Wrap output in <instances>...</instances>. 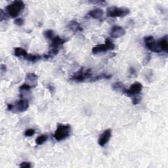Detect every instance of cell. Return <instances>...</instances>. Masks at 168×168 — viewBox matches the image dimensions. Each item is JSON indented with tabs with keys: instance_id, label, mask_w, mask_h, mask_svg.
Here are the masks:
<instances>
[{
	"instance_id": "d4e9b609",
	"label": "cell",
	"mask_w": 168,
	"mask_h": 168,
	"mask_svg": "<svg viewBox=\"0 0 168 168\" xmlns=\"http://www.w3.org/2000/svg\"><path fill=\"white\" fill-rule=\"evenodd\" d=\"M90 3H92L93 4H98L100 5H104V4L106 5L107 2L105 1H93V2H90Z\"/></svg>"
},
{
	"instance_id": "7a4b0ae2",
	"label": "cell",
	"mask_w": 168,
	"mask_h": 168,
	"mask_svg": "<svg viewBox=\"0 0 168 168\" xmlns=\"http://www.w3.org/2000/svg\"><path fill=\"white\" fill-rule=\"evenodd\" d=\"M71 133V126L69 124H58L55 130L54 138L57 141L65 140L70 136Z\"/></svg>"
},
{
	"instance_id": "5b68a950",
	"label": "cell",
	"mask_w": 168,
	"mask_h": 168,
	"mask_svg": "<svg viewBox=\"0 0 168 168\" xmlns=\"http://www.w3.org/2000/svg\"><path fill=\"white\" fill-rule=\"evenodd\" d=\"M91 75L92 73L91 69L89 68V69L86 70L84 68H82L70 78V80L76 82H83L86 80L91 82L92 80Z\"/></svg>"
},
{
	"instance_id": "8992f818",
	"label": "cell",
	"mask_w": 168,
	"mask_h": 168,
	"mask_svg": "<svg viewBox=\"0 0 168 168\" xmlns=\"http://www.w3.org/2000/svg\"><path fill=\"white\" fill-rule=\"evenodd\" d=\"M29 107V103L28 101L25 99H20L15 104H8L7 110L9 111H11L13 113L23 112L27 110Z\"/></svg>"
},
{
	"instance_id": "603a6c76",
	"label": "cell",
	"mask_w": 168,
	"mask_h": 168,
	"mask_svg": "<svg viewBox=\"0 0 168 168\" xmlns=\"http://www.w3.org/2000/svg\"><path fill=\"white\" fill-rule=\"evenodd\" d=\"M24 23V21L23 19H21V18H17V19H16L14 21V24H16L17 26H23Z\"/></svg>"
},
{
	"instance_id": "e0dca14e",
	"label": "cell",
	"mask_w": 168,
	"mask_h": 168,
	"mask_svg": "<svg viewBox=\"0 0 168 168\" xmlns=\"http://www.w3.org/2000/svg\"><path fill=\"white\" fill-rule=\"evenodd\" d=\"M48 139V136L46 135H41L36 139V143L38 145H42L44 144Z\"/></svg>"
},
{
	"instance_id": "d6986e66",
	"label": "cell",
	"mask_w": 168,
	"mask_h": 168,
	"mask_svg": "<svg viewBox=\"0 0 168 168\" xmlns=\"http://www.w3.org/2000/svg\"><path fill=\"white\" fill-rule=\"evenodd\" d=\"M41 59V57L40 55H31L29 54L27 59L26 60H28L30 62H35L36 61H38L39 60H40Z\"/></svg>"
},
{
	"instance_id": "2e32d148",
	"label": "cell",
	"mask_w": 168,
	"mask_h": 168,
	"mask_svg": "<svg viewBox=\"0 0 168 168\" xmlns=\"http://www.w3.org/2000/svg\"><path fill=\"white\" fill-rule=\"evenodd\" d=\"M112 89L115 91L122 93L124 89H125V87L122 82H115L112 84Z\"/></svg>"
},
{
	"instance_id": "5bb4252c",
	"label": "cell",
	"mask_w": 168,
	"mask_h": 168,
	"mask_svg": "<svg viewBox=\"0 0 168 168\" xmlns=\"http://www.w3.org/2000/svg\"><path fill=\"white\" fill-rule=\"evenodd\" d=\"M158 44L162 51H165L167 52L168 49L167 36H165L164 37H163V38H162L159 40H158Z\"/></svg>"
},
{
	"instance_id": "ac0fdd59",
	"label": "cell",
	"mask_w": 168,
	"mask_h": 168,
	"mask_svg": "<svg viewBox=\"0 0 168 168\" xmlns=\"http://www.w3.org/2000/svg\"><path fill=\"white\" fill-rule=\"evenodd\" d=\"M38 76L34 73H28L26 76V80L29 81L32 83H35L38 80Z\"/></svg>"
},
{
	"instance_id": "44dd1931",
	"label": "cell",
	"mask_w": 168,
	"mask_h": 168,
	"mask_svg": "<svg viewBox=\"0 0 168 168\" xmlns=\"http://www.w3.org/2000/svg\"><path fill=\"white\" fill-rule=\"evenodd\" d=\"M32 87H34L30 86V84L24 83V84H23V85L20 87V91H28L30 90V89L32 88Z\"/></svg>"
},
{
	"instance_id": "7c38bea8",
	"label": "cell",
	"mask_w": 168,
	"mask_h": 168,
	"mask_svg": "<svg viewBox=\"0 0 168 168\" xmlns=\"http://www.w3.org/2000/svg\"><path fill=\"white\" fill-rule=\"evenodd\" d=\"M104 15V10L101 9L97 8L90 10L88 13L87 16L94 19H101Z\"/></svg>"
},
{
	"instance_id": "277c9868",
	"label": "cell",
	"mask_w": 168,
	"mask_h": 168,
	"mask_svg": "<svg viewBox=\"0 0 168 168\" xmlns=\"http://www.w3.org/2000/svg\"><path fill=\"white\" fill-rule=\"evenodd\" d=\"M130 13V9L128 7H110L107 9V16L108 17H121L123 18Z\"/></svg>"
},
{
	"instance_id": "4fadbf2b",
	"label": "cell",
	"mask_w": 168,
	"mask_h": 168,
	"mask_svg": "<svg viewBox=\"0 0 168 168\" xmlns=\"http://www.w3.org/2000/svg\"><path fill=\"white\" fill-rule=\"evenodd\" d=\"M68 28L74 32H77L83 31V28L81 25L79 24L76 20H72L70 23L68 24Z\"/></svg>"
},
{
	"instance_id": "484cf974",
	"label": "cell",
	"mask_w": 168,
	"mask_h": 168,
	"mask_svg": "<svg viewBox=\"0 0 168 168\" xmlns=\"http://www.w3.org/2000/svg\"><path fill=\"white\" fill-rule=\"evenodd\" d=\"M5 13L3 12V10L2 9L0 10V21L2 22V21L5 19Z\"/></svg>"
},
{
	"instance_id": "52a82bcc",
	"label": "cell",
	"mask_w": 168,
	"mask_h": 168,
	"mask_svg": "<svg viewBox=\"0 0 168 168\" xmlns=\"http://www.w3.org/2000/svg\"><path fill=\"white\" fill-rule=\"evenodd\" d=\"M115 48L116 45L110 39H107L105 41V44L94 46L92 49V52L94 55H97L101 52H106L108 51H112L115 49Z\"/></svg>"
},
{
	"instance_id": "3957f363",
	"label": "cell",
	"mask_w": 168,
	"mask_h": 168,
	"mask_svg": "<svg viewBox=\"0 0 168 168\" xmlns=\"http://www.w3.org/2000/svg\"><path fill=\"white\" fill-rule=\"evenodd\" d=\"M25 8V4L23 1H15L6 7L8 15L11 18H17L22 10Z\"/></svg>"
},
{
	"instance_id": "ffe728a7",
	"label": "cell",
	"mask_w": 168,
	"mask_h": 168,
	"mask_svg": "<svg viewBox=\"0 0 168 168\" xmlns=\"http://www.w3.org/2000/svg\"><path fill=\"white\" fill-rule=\"evenodd\" d=\"M44 36L46 38L49 39V40H52L55 36L54 32L52 30H47L44 32Z\"/></svg>"
},
{
	"instance_id": "8fae6325",
	"label": "cell",
	"mask_w": 168,
	"mask_h": 168,
	"mask_svg": "<svg viewBox=\"0 0 168 168\" xmlns=\"http://www.w3.org/2000/svg\"><path fill=\"white\" fill-rule=\"evenodd\" d=\"M110 36L114 38H122L125 34V29L120 26L115 25L110 30Z\"/></svg>"
},
{
	"instance_id": "30bf717a",
	"label": "cell",
	"mask_w": 168,
	"mask_h": 168,
	"mask_svg": "<svg viewBox=\"0 0 168 168\" xmlns=\"http://www.w3.org/2000/svg\"><path fill=\"white\" fill-rule=\"evenodd\" d=\"M112 136V129H107L103 131V133L99 136L98 140V144L101 146L106 145L110 141Z\"/></svg>"
},
{
	"instance_id": "83f0119b",
	"label": "cell",
	"mask_w": 168,
	"mask_h": 168,
	"mask_svg": "<svg viewBox=\"0 0 168 168\" xmlns=\"http://www.w3.org/2000/svg\"><path fill=\"white\" fill-rule=\"evenodd\" d=\"M135 73H136V70L134 69V68L133 67L130 68V74L133 75Z\"/></svg>"
},
{
	"instance_id": "6da1fadb",
	"label": "cell",
	"mask_w": 168,
	"mask_h": 168,
	"mask_svg": "<svg viewBox=\"0 0 168 168\" xmlns=\"http://www.w3.org/2000/svg\"><path fill=\"white\" fill-rule=\"evenodd\" d=\"M68 41V39L62 38L61 37L57 36L51 40V44L50 45V50L47 55H45L44 57L46 59L53 57L57 55L61 48V46L65 44Z\"/></svg>"
},
{
	"instance_id": "7402d4cb",
	"label": "cell",
	"mask_w": 168,
	"mask_h": 168,
	"mask_svg": "<svg viewBox=\"0 0 168 168\" xmlns=\"http://www.w3.org/2000/svg\"><path fill=\"white\" fill-rule=\"evenodd\" d=\"M35 134V130L33 129H28L25 131L24 135L26 136H32Z\"/></svg>"
},
{
	"instance_id": "9c48e42d",
	"label": "cell",
	"mask_w": 168,
	"mask_h": 168,
	"mask_svg": "<svg viewBox=\"0 0 168 168\" xmlns=\"http://www.w3.org/2000/svg\"><path fill=\"white\" fill-rule=\"evenodd\" d=\"M142 89H143V86H142V84L139 82H136L133 83L132 85L129 87V88L125 89L122 93L130 97H137V95H139V94L141 93Z\"/></svg>"
},
{
	"instance_id": "ba28073f",
	"label": "cell",
	"mask_w": 168,
	"mask_h": 168,
	"mask_svg": "<svg viewBox=\"0 0 168 168\" xmlns=\"http://www.w3.org/2000/svg\"><path fill=\"white\" fill-rule=\"evenodd\" d=\"M144 41L145 46L150 51L156 52V53H160V52H162L159 46L158 41L155 40L153 36H145L144 38Z\"/></svg>"
},
{
	"instance_id": "4316f807",
	"label": "cell",
	"mask_w": 168,
	"mask_h": 168,
	"mask_svg": "<svg viewBox=\"0 0 168 168\" xmlns=\"http://www.w3.org/2000/svg\"><path fill=\"white\" fill-rule=\"evenodd\" d=\"M7 71V66L5 65H1V72L2 74H3Z\"/></svg>"
},
{
	"instance_id": "cb8c5ba5",
	"label": "cell",
	"mask_w": 168,
	"mask_h": 168,
	"mask_svg": "<svg viewBox=\"0 0 168 168\" xmlns=\"http://www.w3.org/2000/svg\"><path fill=\"white\" fill-rule=\"evenodd\" d=\"M20 167H24V168H30L32 167V165L30 162H23L20 164Z\"/></svg>"
},
{
	"instance_id": "9a60e30c",
	"label": "cell",
	"mask_w": 168,
	"mask_h": 168,
	"mask_svg": "<svg viewBox=\"0 0 168 168\" xmlns=\"http://www.w3.org/2000/svg\"><path fill=\"white\" fill-rule=\"evenodd\" d=\"M14 55L18 57H23L25 59H26L29 54H28L27 51L25 49L21 48V47H16L14 49Z\"/></svg>"
}]
</instances>
